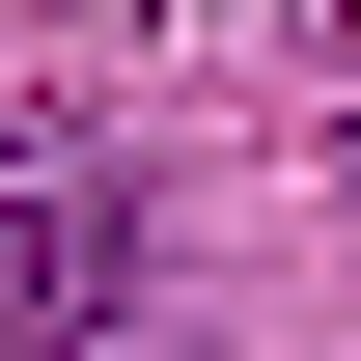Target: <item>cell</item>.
<instances>
[{"mask_svg": "<svg viewBox=\"0 0 361 361\" xmlns=\"http://www.w3.org/2000/svg\"><path fill=\"white\" fill-rule=\"evenodd\" d=\"M0 334L28 361H111L139 334V167H111V111H56V84H0Z\"/></svg>", "mask_w": 361, "mask_h": 361, "instance_id": "1", "label": "cell"}, {"mask_svg": "<svg viewBox=\"0 0 361 361\" xmlns=\"http://www.w3.org/2000/svg\"><path fill=\"white\" fill-rule=\"evenodd\" d=\"M334 139H361V56H334Z\"/></svg>", "mask_w": 361, "mask_h": 361, "instance_id": "2", "label": "cell"}]
</instances>
